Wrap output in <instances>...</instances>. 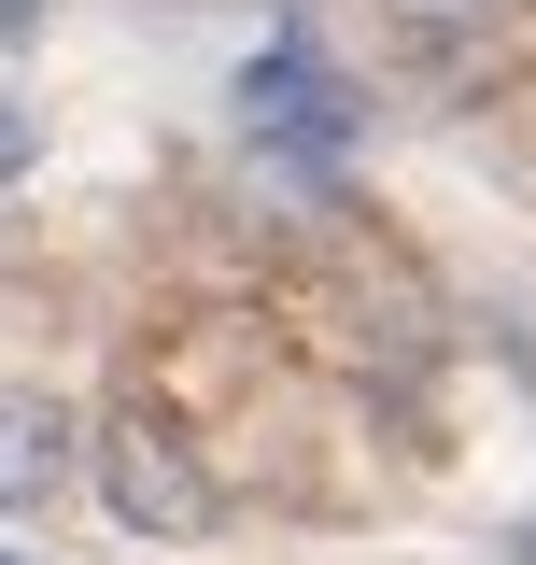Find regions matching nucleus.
<instances>
[{
  "instance_id": "1",
  "label": "nucleus",
  "mask_w": 536,
  "mask_h": 565,
  "mask_svg": "<svg viewBox=\"0 0 536 565\" xmlns=\"http://www.w3.org/2000/svg\"><path fill=\"white\" fill-rule=\"evenodd\" d=\"M85 481H99V509H114L128 537H156V552H199L212 523H226L199 438L156 424V411H114V424H99V438H85Z\"/></svg>"
},
{
  "instance_id": "8",
  "label": "nucleus",
  "mask_w": 536,
  "mask_h": 565,
  "mask_svg": "<svg viewBox=\"0 0 536 565\" xmlns=\"http://www.w3.org/2000/svg\"><path fill=\"white\" fill-rule=\"evenodd\" d=\"M0 565H29V552H0Z\"/></svg>"
},
{
  "instance_id": "2",
  "label": "nucleus",
  "mask_w": 536,
  "mask_h": 565,
  "mask_svg": "<svg viewBox=\"0 0 536 565\" xmlns=\"http://www.w3.org/2000/svg\"><path fill=\"white\" fill-rule=\"evenodd\" d=\"M71 481H85V424L43 382H0V509H57Z\"/></svg>"
},
{
  "instance_id": "4",
  "label": "nucleus",
  "mask_w": 536,
  "mask_h": 565,
  "mask_svg": "<svg viewBox=\"0 0 536 565\" xmlns=\"http://www.w3.org/2000/svg\"><path fill=\"white\" fill-rule=\"evenodd\" d=\"M382 14H396L409 43H467V29H480V14H494V0H382Z\"/></svg>"
},
{
  "instance_id": "6",
  "label": "nucleus",
  "mask_w": 536,
  "mask_h": 565,
  "mask_svg": "<svg viewBox=\"0 0 536 565\" xmlns=\"http://www.w3.org/2000/svg\"><path fill=\"white\" fill-rule=\"evenodd\" d=\"M29 29H43V0H0V43H29Z\"/></svg>"
},
{
  "instance_id": "5",
  "label": "nucleus",
  "mask_w": 536,
  "mask_h": 565,
  "mask_svg": "<svg viewBox=\"0 0 536 565\" xmlns=\"http://www.w3.org/2000/svg\"><path fill=\"white\" fill-rule=\"evenodd\" d=\"M29 156H43V128H29V114H14V99H0V184H14V170H29Z\"/></svg>"
},
{
  "instance_id": "3",
  "label": "nucleus",
  "mask_w": 536,
  "mask_h": 565,
  "mask_svg": "<svg viewBox=\"0 0 536 565\" xmlns=\"http://www.w3.org/2000/svg\"><path fill=\"white\" fill-rule=\"evenodd\" d=\"M240 114H255L268 141H297V156H339V141H353V85H325V71L297 57V43H282V57H255Z\"/></svg>"
},
{
  "instance_id": "7",
  "label": "nucleus",
  "mask_w": 536,
  "mask_h": 565,
  "mask_svg": "<svg viewBox=\"0 0 536 565\" xmlns=\"http://www.w3.org/2000/svg\"><path fill=\"white\" fill-rule=\"evenodd\" d=\"M508 565H536V523H523V537H508Z\"/></svg>"
}]
</instances>
